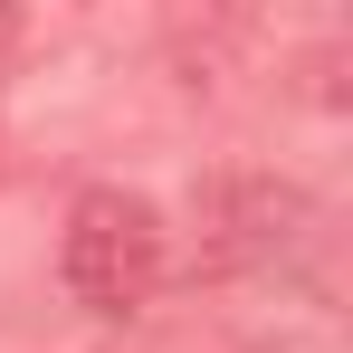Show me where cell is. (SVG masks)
Instances as JSON below:
<instances>
[{
  "instance_id": "obj_1",
  "label": "cell",
  "mask_w": 353,
  "mask_h": 353,
  "mask_svg": "<svg viewBox=\"0 0 353 353\" xmlns=\"http://www.w3.org/2000/svg\"><path fill=\"white\" fill-rule=\"evenodd\" d=\"M163 258H172V239H163V210H153L143 191L96 181V191L67 201L58 277H67V296H77L86 315H143L153 287H163Z\"/></svg>"
},
{
  "instance_id": "obj_3",
  "label": "cell",
  "mask_w": 353,
  "mask_h": 353,
  "mask_svg": "<svg viewBox=\"0 0 353 353\" xmlns=\"http://www.w3.org/2000/svg\"><path fill=\"white\" fill-rule=\"evenodd\" d=\"M10 48H19V19H10V10H0V58H10Z\"/></svg>"
},
{
  "instance_id": "obj_2",
  "label": "cell",
  "mask_w": 353,
  "mask_h": 353,
  "mask_svg": "<svg viewBox=\"0 0 353 353\" xmlns=\"http://www.w3.org/2000/svg\"><path fill=\"white\" fill-rule=\"evenodd\" d=\"M191 220H201V258L210 268H258V258H277V248L305 239L315 201L277 172H210L191 191Z\"/></svg>"
}]
</instances>
